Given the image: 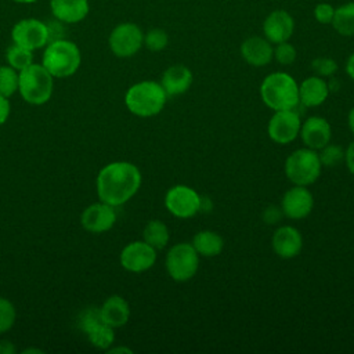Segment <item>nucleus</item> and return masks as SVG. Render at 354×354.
Returning <instances> with one entry per match:
<instances>
[{
	"label": "nucleus",
	"mask_w": 354,
	"mask_h": 354,
	"mask_svg": "<svg viewBox=\"0 0 354 354\" xmlns=\"http://www.w3.org/2000/svg\"><path fill=\"white\" fill-rule=\"evenodd\" d=\"M300 115L293 109L275 111L268 122V136L278 144L293 141L300 131Z\"/></svg>",
	"instance_id": "nucleus-12"
},
{
	"label": "nucleus",
	"mask_w": 354,
	"mask_h": 354,
	"mask_svg": "<svg viewBox=\"0 0 354 354\" xmlns=\"http://www.w3.org/2000/svg\"><path fill=\"white\" fill-rule=\"evenodd\" d=\"M14 1H17V3H24V4H30V3H35V1H37V0H14Z\"/></svg>",
	"instance_id": "nucleus-43"
},
{
	"label": "nucleus",
	"mask_w": 354,
	"mask_h": 354,
	"mask_svg": "<svg viewBox=\"0 0 354 354\" xmlns=\"http://www.w3.org/2000/svg\"><path fill=\"white\" fill-rule=\"evenodd\" d=\"M274 55L277 58V61L282 65H289L295 61L296 58V50L292 44H289L288 41H282L278 43L277 48L274 50Z\"/></svg>",
	"instance_id": "nucleus-33"
},
{
	"label": "nucleus",
	"mask_w": 354,
	"mask_h": 354,
	"mask_svg": "<svg viewBox=\"0 0 354 354\" xmlns=\"http://www.w3.org/2000/svg\"><path fill=\"white\" fill-rule=\"evenodd\" d=\"M311 68L319 76H332L336 72L337 65H336V62L332 58L319 57V58H315L311 62Z\"/></svg>",
	"instance_id": "nucleus-32"
},
{
	"label": "nucleus",
	"mask_w": 354,
	"mask_h": 354,
	"mask_svg": "<svg viewBox=\"0 0 354 354\" xmlns=\"http://www.w3.org/2000/svg\"><path fill=\"white\" fill-rule=\"evenodd\" d=\"M213 207V203L210 201V198L207 196H201L199 201V212H210Z\"/></svg>",
	"instance_id": "nucleus-38"
},
{
	"label": "nucleus",
	"mask_w": 354,
	"mask_h": 354,
	"mask_svg": "<svg viewBox=\"0 0 354 354\" xmlns=\"http://www.w3.org/2000/svg\"><path fill=\"white\" fill-rule=\"evenodd\" d=\"M300 136L307 148L321 149L329 144L330 126L326 119L319 116L308 118L303 126H300Z\"/></svg>",
	"instance_id": "nucleus-17"
},
{
	"label": "nucleus",
	"mask_w": 354,
	"mask_h": 354,
	"mask_svg": "<svg viewBox=\"0 0 354 354\" xmlns=\"http://www.w3.org/2000/svg\"><path fill=\"white\" fill-rule=\"evenodd\" d=\"M6 58H7V62L11 68H14L15 71H22L25 69L26 66H29L32 64V51L22 47V46H18V44H12L7 48V53H6Z\"/></svg>",
	"instance_id": "nucleus-27"
},
{
	"label": "nucleus",
	"mask_w": 354,
	"mask_h": 354,
	"mask_svg": "<svg viewBox=\"0 0 354 354\" xmlns=\"http://www.w3.org/2000/svg\"><path fill=\"white\" fill-rule=\"evenodd\" d=\"M241 54L248 64L253 66H263L271 61L274 50L267 39L253 36L242 43Z\"/></svg>",
	"instance_id": "nucleus-20"
},
{
	"label": "nucleus",
	"mask_w": 354,
	"mask_h": 354,
	"mask_svg": "<svg viewBox=\"0 0 354 354\" xmlns=\"http://www.w3.org/2000/svg\"><path fill=\"white\" fill-rule=\"evenodd\" d=\"M101 318L112 328L123 326L130 317V308L127 301L120 296L108 297L100 308Z\"/></svg>",
	"instance_id": "nucleus-23"
},
{
	"label": "nucleus",
	"mask_w": 354,
	"mask_h": 354,
	"mask_svg": "<svg viewBox=\"0 0 354 354\" xmlns=\"http://www.w3.org/2000/svg\"><path fill=\"white\" fill-rule=\"evenodd\" d=\"M14 346L10 342L6 340H0V354H11L14 353Z\"/></svg>",
	"instance_id": "nucleus-39"
},
{
	"label": "nucleus",
	"mask_w": 354,
	"mask_h": 354,
	"mask_svg": "<svg viewBox=\"0 0 354 354\" xmlns=\"http://www.w3.org/2000/svg\"><path fill=\"white\" fill-rule=\"evenodd\" d=\"M10 115V102L6 97L0 95V126L7 120Z\"/></svg>",
	"instance_id": "nucleus-36"
},
{
	"label": "nucleus",
	"mask_w": 354,
	"mask_h": 354,
	"mask_svg": "<svg viewBox=\"0 0 354 354\" xmlns=\"http://www.w3.org/2000/svg\"><path fill=\"white\" fill-rule=\"evenodd\" d=\"M80 61L79 47L71 40L59 39L47 43L41 65L53 77H68L79 69Z\"/></svg>",
	"instance_id": "nucleus-4"
},
{
	"label": "nucleus",
	"mask_w": 354,
	"mask_h": 354,
	"mask_svg": "<svg viewBox=\"0 0 354 354\" xmlns=\"http://www.w3.org/2000/svg\"><path fill=\"white\" fill-rule=\"evenodd\" d=\"M120 351H124V353H131V350L129 348H124V347H118V348H111L109 353H120Z\"/></svg>",
	"instance_id": "nucleus-42"
},
{
	"label": "nucleus",
	"mask_w": 354,
	"mask_h": 354,
	"mask_svg": "<svg viewBox=\"0 0 354 354\" xmlns=\"http://www.w3.org/2000/svg\"><path fill=\"white\" fill-rule=\"evenodd\" d=\"M282 214H283V212H282L281 207L271 205V206H267L264 209L263 220L266 221V224H277L281 220Z\"/></svg>",
	"instance_id": "nucleus-35"
},
{
	"label": "nucleus",
	"mask_w": 354,
	"mask_h": 354,
	"mask_svg": "<svg viewBox=\"0 0 354 354\" xmlns=\"http://www.w3.org/2000/svg\"><path fill=\"white\" fill-rule=\"evenodd\" d=\"M79 328L87 335L90 343L97 348H108L113 340V328L105 324L101 318L100 308L90 307L86 308L79 315Z\"/></svg>",
	"instance_id": "nucleus-8"
},
{
	"label": "nucleus",
	"mask_w": 354,
	"mask_h": 354,
	"mask_svg": "<svg viewBox=\"0 0 354 354\" xmlns=\"http://www.w3.org/2000/svg\"><path fill=\"white\" fill-rule=\"evenodd\" d=\"M321 160L315 149L301 148L292 152L285 162L286 177L295 185H310L321 174Z\"/></svg>",
	"instance_id": "nucleus-6"
},
{
	"label": "nucleus",
	"mask_w": 354,
	"mask_h": 354,
	"mask_svg": "<svg viewBox=\"0 0 354 354\" xmlns=\"http://www.w3.org/2000/svg\"><path fill=\"white\" fill-rule=\"evenodd\" d=\"M321 149L322 151L318 156H319L322 166L333 167L335 165L340 163L344 159V151L337 145H325Z\"/></svg>",
	"instance_id": "nucleus-30"
},
{
	"label": "nucleus",
	"mask_w": 354,
	"mask_h": 354,
	"mask_svg": "<svg viewBox=\"0 0 354 354\" xmlns=\"http://www.w3.org/2000/svg\"><path fill=\"white\" fill-rule=\"evenodd\" d=\"M314 206L311 192L304 185H295L288 189L282 198V212L289 218H304L310 214Z\"/></svg>",
	"instance_id": "nucleus-15"
},
{
	"label": "nucleus",
	"mask_w": 354,
	"mask_h": 354,
	"mask_svg": "<svg viewBox=\"0 0 354 354\" xmlns=\"http://www.w3.org/2000/svg\"><path fill=\"white\" fill-rule=\"evenodd\" d=\"M333 14H335V8L328 3H319L314 10V15H315L317 21L321 24L332 22Z\"/></svg>",
	"instance_id": "nucleus-34"
},
{
	"label": "nucleus",
	"mask_w": 354,
	"mask_h": 354,
	"mask_svg": "<svg viewBox=\"0 0 354 354\" xmlns=\"http://www.w3.org/2000/svg\"><path fill=\"white\" fill-rule=\"evenodd\" d=\"M144 43L141 29L131 22H123L113 28L109 35V47L116 57L127 58L134 55Z\"/></svg>",
	"instance_id": "nucleus-9"
},
{
	"label": "nucleus",
	"mask_w": 354,
	"mask_h": 354,
	"mask_svg": "<svg viewBox=\"0 0 354 354\" xmlns=\"http://www.w3.org/2000/svg\"><path fill=\"white\" fill-rule=\"evenodd\" d=\"M346 72L351 79H354V53L348 57V59L346 62Z\"/></svg>",
	"instance_id": "nucleus-40"
},
{
	"label": "nucleus",
	"mask_w": 354,
	"mask_h": 354,
	"mask_svg": "<svg viewBox=\"0 0 354 354\" xmlns=\"http://www.w3.org/2000/svg\"><path fill=\"white\" fill-rule=\"evenodd\" d=\"M11 37L15 44L33 51L48 43V29L47 25L39 19L25 18L14 25Z\"/></svg>",
	"instance_id": "nucleus-10"
},
{
	"label": "nucleus",
	"mask_w": 354,
	"mask_h": 354,
	"mask_svg": "<svg viewBox=\"0 0 354 354\" xmlns=\"http://www.w3.org/2000/svg\"><path fill=\"white\" fill-rule=\"evenodd\" d=\"M169 36L163 29H151L145 36H144V44L147 46L148 50L151 51H160L167 46Z\"/></svg>",
	"instance_id": "nucleus-29"
},
{
	"label": "nucleus",
	"mask_w": 354,
	"mask_h": 354,
	"mask_svg": "<svg viewBox=\"0 0 354 354\" xmlns=\"http://www.w3.org/2000/svg\"><path fill=\"white\" fill-rule=\"evenodd\" d=\"M18 73L14 68L0 66V95L8 98L18 90Z\"/></svg>",
	"instance_id": "nucleus-28"
},
{
	"label": "nucleus",
	"mask_w": 354,
	"mask_h": 354,
	"mask_svg": "<svg viewBox=\"0 0 354 354\" xmlns=\"http://www.w3.org/2000/svg\"><path fill=\"white\" fill-rule=\"evenodd\" d=\"M264 104L274 111L295 109L299 104V86L296 80L283 72L268 75L260 87Z\"/></svg>",
	"instance_id": "nucleus-2"
},
{
	"label": "nucleus",
	"mask_w": 354,
	"mask_h": 354,
	"mask_svg": "<svg viewBox=\"0 0 354 354\" xmlns=\"http://www.w3.org/2000/svg\"><path fill=\"white\" fill-rule=\"evenodd\" d=\"M192 83V73L184 65H173L167 68L162 76V87L167 95H178L185 93Z\"/></svg>",
	"instance_id": "nucleus-21"
},
{
	"label": "nucleus",
	"mask_w": 354,
	"mask_h": 354,
	"mask_svg": "<svg viewBox=\"0 0 354 354\" xmlns=\"http://www.w3.org/2000/svg\"><path fill=\"white\" fill-rule=\"evenodd\" d=\"M332 25L343 36H354V3H347L335 10Z\"/></svg>",
	"instance_id": "nucleus-25"
},
{
	"label": "nucleus",
	"mask_w": 354,
	"mask_h": 354,
	"mask_svg": "<svg viewBox=\"0 0 354 354\" xmlns=\"http://www.w3.org/2000/svg\"><path fill=\"white\" fill-rule=\"evenodd\" d=\"M192 246L205 257H213L221 253L224 242L223 238L214 231H199L192 241Z\"/></svg>",
	"instance_id": "nucleus-24"
},
{
	"label": "nucleus",
	"mask_w": 354,
	"mask_h": 354,
	"mask_svg": "<svg viewBox=\"0 0 354 354\" xmlns=\"http://www.w3.org/2000/svg\"><path fill=\"white\" fill-rule=\"evenodd\" d=\"M18 91L32 105L47 102L53 94V76L39 64H30L18 73Z\"/></svg>",
	"instance_id": "nucleus-5"
},
{
	"label": "nucleus",
	"mask_w": 354,
	"mask_h": 354,
	"mask_svg": "<svg viewBox=\"0 0 354 354\" xmlns=\"http://www.w3.org/2000/svg\"><path fill=\"white\" fill-rule=\"evenodd\" d=\"M348 127L350 130L354 133V108L350 111L348 113Z\"/></svg>",
	"instance_id": "nucleus-41"
},
{
	"label": "nucleus",
	"mask_w": 354,
	"mask_h": 354,
	"mask_svg": "<svg viewBox=\"0 0 354 354\" xmlns=\"http://www.w3.org/2000/svg\"><path fill=\"white\" fill-rule=\"evenodd\" d=\"M144 241L155 249H163L169 242V230L159 220H151L142 232Z\"/></svg>",
	"instance_id": "nucleus-26"
},
{
	"label": "nucleus",
	"mask_w": 354,
	"mask_h": 354,
	"mask_svg": "<svg viewBox=\"0 0 354 354\" xmlns=\"http://www.w3.org/2000/svg\"><path fill=\"white\" fill-rule=\"evenodd\" d=\"M295 29L293 18L289 12L283 10H277L271 12L263 25L264 35L270 43H282L286 41Z\"/></svg>",
	"instance_id": "nucleus-16"
},
{
	"label": "nucleus",
	"mask_w": 354,
	"mask_h": 354,
	"mask_svg": "<svg viewBox=\"0 0 354 354\" xmlns=\"http://www.w3.org/2000/svg\"><path fill=\"white\" fill-rule=\"evenodd\" d=\"M301 234L290 225H283L278 228L272 235V248L275 253L282 259H292L297 256L301 250Z\"/></svg>",
	"instance_id": "nucleus-18"
},
{
	"label": "nucleus",
	"mask_w": 354,
	"mask_h": 354,
	"mask_svg": "<svg viewBox=\"0 0 354 354\" xmlns=\"http://www.w3.org/2000/svg\"><path fill=\"white\" fill-rule=\"evenodd\" d=\"M156 260V249L145 241H136L124 246L120 253V264L131 272H142L149 270Z\"/></svg>",
	"instance_id": "nucleus-13"
},
{
	"label": "nucleus",
	"mask_w": 354,
	"mask_h": 354,
	"mask_svg": "<svg viewBox=\"0 0 354 354\" xmlns=\"http://www.w3.org/2000/svg\"><path fill=\"white\" fill-rule=\"evenodd\" d=\"M344 159L348 170L354 174V141L348 145V148L344 152Z\"/></svg>",
	"instance_id": "nucleus-37"
},
{
	"label": "nucleus",
	"mask_w": 354,
	"mask_h": 354,
	"mask_svg": "<svg viewBox=\"0 0 354 354\" xmlns=\"http://www.w3.org/2000/svg\"><path fill=\"white\" fill-rule=\"evenodd\" d=\"M328 94H329L328 83L318 76L307 77L299 86V102L304 106L321 105L326 100Z\"/></svg>",
	"instance_id": "nucleus-22"
},
{
	"label": "nucleus",
	"mask_w": 354,
	"mask_h": 354,
	"mask_svg": "<svg viewBox=\"0 0 354 354\" xmlns=\"http://www.w3.org/2000/svg\"><path fill=\"white\" fill-rule=\"evenodd\" d=\"M53 17L64 24L83 21L90 10L88 0H50Z\"/></svg>",
	"instance_id": "nucleus-19"
},
{
	"label": "nucleus",
	"mask_w": 354,
	"mask_h": 354,
	"mask_svg": "<svg viewBox=\"0 0 354 354\" xmlns=\"http://www.w3.org/2000/svg\"><path fill=\"white\" fill-rule=\"evenodd\" d=\"M198 252L191 243H177L171 246L166 256V270L169 275L178 282L191 279L198 270Z\"/></svg>",
	"instance_id": "nucleus-7"
},
{
	"label": "nucleus",
	"mask_w": 354,
	"mask_h": 354,
	"mask_svg": "<svg viewBox=\"0 0 354 354\" xmlns=\"http://www.w3.org/2000/svg\"><path fill=\"white\" fill-rule=\"evenodd\" d=\"M15 322V308L11 301L0 297V333L7 332Z\"/></svg>",
	"instance_id": "nucleus-31"
},
{
	"label": "nucleus",
	"mask_w": 354,
	"mask_h": 354,
	"mask_svg": "<svg viewBox=\"0 0 354 354\" xmlns=\"http://www.w3.org/2000/svg\"><path fill=\"white\" fill-rule=\"evenodd\" d=\"M116 221V213L113 206L100 202L86 207L82 213V225L86 231L100 234L111 230Z\"/></svg>",
	"instance_id": "nucleus-14"
},
{
	"label": "nucleus",
	"mask_w": 354,
	"mask_h": 354,
	"mask_svg": "<svg viewBox=\"0 0 354 354\" xmlns=\"http://www.w3.org/2000/svg\"><path fill=\"white\" fill-rule=\"evenodd\" d=\"M140 185L141 173L130 162H112L104 166L97 177L98 198L113 207L133 198Z\"/></svg>",
	"instance_id": "nucleus-1"
},
{
	"label": "nucleus",
	"mask_w": 354,
	"mask_h": 354,
	"mask_svg": "<svg viewBox=\"0 0 354 354\" xmlns=\"http://www.w3.org/2000/svg\"><path fill=\"white\" fill-rule=\"evenodd\" d=\"M167 94L160 83L140 82L133 84L124 97L129 111L141 118H149L159 113L166 104Z\"/></svg>",
	"instance_id": "nucleus-3"
},
{
	"label": "nucleus",
	"mask_w": 354,
	"mask_h": 354,
	"mask_svg": "<svg viewBox=\"0 0 354 354\" xmlns=\"http://www.w3.org/2000/svg\"><path fill=\"white\" fill-rule=\"evenodd\" d=\"M199 201L201 195L187 185H174L165 196L167 210L180 218H188L196 214L199 212Z\"/></svg>",
	"instance_id": "nucleus-11"
}]
</instances>
